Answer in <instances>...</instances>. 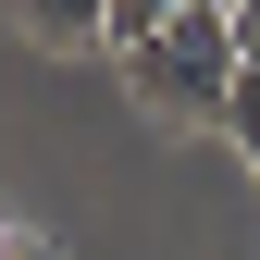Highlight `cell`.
I'll list each match as a JSON object with an SVG mask.
<instances>
[{"instance_id":"5","label":"cell","mask_w":260,"mask_h":260,"mask_svg":"<svg viewBox=\"0 0 260 260\" xmlns=\"http://www.w3.org/2000/svg\"><path fill=\"white\" fill-rule=\"evenodd\" d=\"M223 25H236V62L260 75V0H236V13H223Z\"/></svg>"},{"instance_id":"8","label":"cell","mask_w":260,"mask_h":260,"mask_svg":"<svg viewBox=\"0 0 260 260\" xmlns=\"http://www.w3.org/2000/svg\"><path fill=\"white\" fill-rule=\"evenodd\" d=\"M25 260H50V248H25Z\"/></svg>"},{"instance_id":"2","label":"cell","mask_w":260,"mask_h":260,"mask_svg":"<svg viewBox=\"0 0 260 260\" xmlns=\"http://www.w3.org/2000/svg\"><path fill=\"white\" fill-rule=\"evenodd\" d=\"M13 25L38 50H112V0H13Z\"/></svg>"},{"instance_id":"6","label":"cell","mask_w":260,"mask_h":260,"mask_svg":"<svg viewBox=\"0 0 260 260\" xmlns=\"http://www.w3.org/2000/svg\"><path fill=\"white\" fill-rule=\"evenodd\" d=\"M0 260H25V236H13V223H0Z\"/></svg>"},{"instance_id":"1","label":"cell","mask_w":260,"mask_h":260,"mask_svg":"<svg viewBox=\"0 0 260 260\" xmlns=\"http://www.w3.org/2000/svg\"><path fill=\"white\" fill-rule=\"evenodd\" d=\"M236 75H248V62H236V25H223L211 0L174 13L149 50H124V87H137V112H161V124H223Z\"/></svg>"},{"instance_id":"7","label":"cell","mask_w":260,"mask_h":260,"mask_svg":"<svg viewBox=\"0 0 260 260\" xmlns=\"http://www.w3.org/2000/svg\"><path fill=\"white\" fill-rule=\"evenodd\" d=\"M211 13H236V0H211Z\"/></svg>"},{"instance_id":"3","label":"cell","mask_w":260,"mask_h":260,"mask_svg":"<svg viewBox=\"0 0 260 260\" xmlns=\"http://www.w3.org/2000/svg\"><path fill=\"white\" fill-rule=\"evenodd\" d=\"M174 13H199V0H112V50H149Z\"/></svg>"},{"instance_id":"4","label":"cell","mask_w":260,"mask_h":260,"mask_svg":"<svg viewBox=\"0 0 260 260\" xmlns=\"http://www.w3.org/2000/svg\"><path fill=\"white\" fill-rule=\"evenodd\" d=\"M223 137H236V149L260 161V75H236V100H223Z\"/></svg>"}]
</instances>
